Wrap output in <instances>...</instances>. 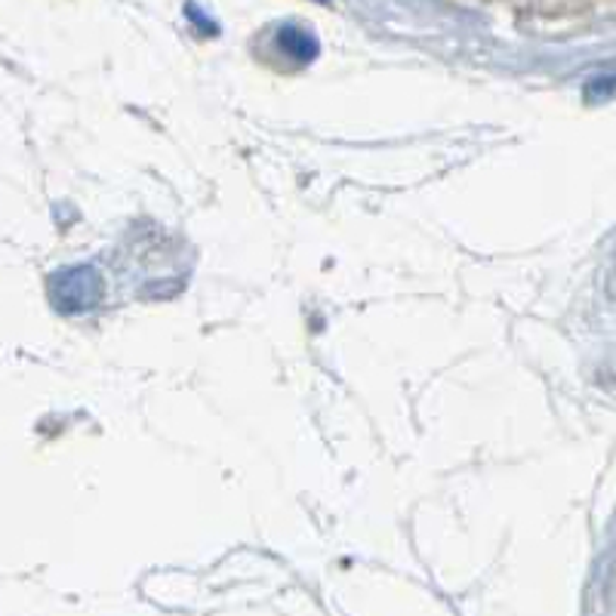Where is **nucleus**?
<instances>
[{
  "label": "nucleus",
  "instance_id": "nucleus-2",
  "mask_svg": "<svg viewBox=\"0 0 616 616\" xmlns=\"http://www.w3.org/2000/svg\"><path fill=\"white\" fill-rule=\"evenodd\" d=\"M277 44H281L284 53L296 56L299 62H308V59L318 56V41H315L306 28H299V25H284V28L277 32Z\"/></svg>",
  "mask_w": 616,
  "mask_h": 616
},
{
  "label": "nucleus",
  "instance_id": "nucleus-1",
  "mask_svg": "<svg viewBox=\"0 0 616 616\" xmlns=\"http://www.w3.org/2000/svg\"><path fill=\"white\" fill-rule=\"evenodd\" d=\"M49 293L62 311H87L96 306L102 284L93 269H66L49 281Z\"/></svg>",
  "mask_w": 616,
  "mask_h": 616
}]
</instances>
